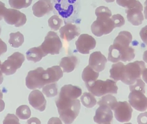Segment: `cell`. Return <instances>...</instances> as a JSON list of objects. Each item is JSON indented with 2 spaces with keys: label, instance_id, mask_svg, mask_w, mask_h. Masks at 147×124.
Segmentation results:
<instances>
[{
  "label": "cell",
  "instance_id": "45",
  "mask_svg": "<svg viewBox=\"0 0 147 124\" xmlns=\"http://www.w3.org/2000/svg\"><path fill=\"white\" fill-rule=\"evenodd\" d=\"M3 80V76L2 73L1 68H0V85H1L2 83Z\"/></svg>",
  "mask_w": 147,
  "mask_h": 124
},
{
  "label": "cell",
  "instance_id": "13",
  "mask_svg": "<svg viewBox=\"0 0 147 124\" xmlns=\"http://www.w3.org/2000/svg\"><path fill=\"white\" fill-rule=\"evenodd\" d=\"M143 6L139 1L134 7L126 9L127 19L134 26H138L142 24L144 18L142 14Z\"/></svg>",
  "mask_w": 147,
  "mask_h": 124
},
{
  "label": "cell",
  "instance_id": "29",
  "mask_svg": "<svg viewBox=\"0 0 147 124\" xmlns=\"http://www.w3.org/2000/svg\"><path fill=\"white\" fill-rule=\"evenodd\" d=\"M42 91L47 98L55 97L57 94V85L54 83L47 84L43 87Z\"/></svg>",
  "mask_w": 147,
  "mask_h": 124
},
{
  "label": "cell",
  "instance_id": "28",
  "mask_svg": "<svg viewBox=\"0 0 147 124\" xmlns=\"http://www.w3.org/2000/svg\"><path fill=\"white\" fill-rule=\"evenodd\" d=\"M16 115L20 119L26 120L31 117V110L28 106L21 105L16 109Z\"/></svg>",
  "mask_w": 147,
  "mask_h": 124
},
{
  "label": "cell",
  "instance_id": "10",
  "mask_svg": "<svg viewBox=\"0 0 147 124\" xmlns=\"http://www.w3.org/2000/svg\"><path fill=\"white\" fill-rule=\"evenodd\" d=\"M116 119L120 123L130 121L132 117L133 109L127 101L117 102L114 110Z\"/></svg>",
  "mask_w": 147,
  "mask_h": 124
},
{
  "label": "cell",
  "instance_id": "6",
  "mask_svg": "<svg viewBox=\"0 0 147 124\" xmlns=\"http://www.w3.org/2000/svg\"><path fill=\"white\" fill-rule=\"evenodd\" d=\"M97 19L91 26L92 33L97 37H101L111 33L115 28L111 16H97Z\"/></svg>",
  "mask_w": 147,
  "mask_h": 124
},
{
  "label": "cell",
  "instance_id": "42",
  "mask_svg": "<svg viewBox=\"0 0 147 124\" xmlns=\"http://www.w3.org/2000/svg\"><path fill=\"white\" fill-rule=\"evenodd\" d=\"M5 108V103L4 101L0 99V112H2Z\"/></svg>",
  "mask_w": 147,
  "mask_h": 124
},
{
  "label": "cell",
  "instance_id": "39",
  "mask_svg": "<svg viewBox=\"0 0 147 124\" xmlns=\"http://www.w3.org/2000/svg\"><path fill=\"white\" fill-rule=\"evenodd\" d=\"M7 51V45L1 39H0V56Z\"/></svg>",
  "mask_w": 147,
  "mask_h": 124
},
{
  "label": "cell",
  "instance_id": "34",
  "mask_svg": "<svg viewBox=\"0 0 147 124\" xmlns=\"http://www.w3.org/2000/svg\"><path fill=\"white\" fill-rule=\"evenodd\" d=\"M137 1L136 0H116V2L119 6L128 9L134 6Z\"/></svg>",
  "mask_w": 147,
  "mask_h": 124
},
{
  "label": "cell",
  "instance_id": "44",
  "mask_svg": "<svg viewBox=\"0 0 147 124\" xmlns=\"http://www.w3.org/2000/svg\"><path fill=\"white\" fill-rule=\"evenodd\" d=\"M143 59L144 61L147 63V50L144 52L143 54Z\"/></svg>",
  "mask_w": 147,
  "mask_h": 124
},
{
  "label": "cell",
  "instance_id": "37",
  "mask_svg": "<svg viewBox=\"0 0 147 124\" xmlns=\"http://www.w3.org/2000/svg\"><path fill=\"white\" fill-rule=\"evenodd\" d=\"M138 123L147 124V112L141 113L137 117Z\"/></svg>",
  "mask_w": 147,
  "mask_h": 124
},
{
  "label": "cell",
  "instance_id": "22",
  "mask_svg": "<svg viewBox=\"0 0 147 124\" xmlns=\"http://www.w3.org/2000/svg\"><path fill=\"white\" fill-rule=\"evenodd\" d=\"M125 66L122 62H118L113 64L110 70V77L115 81H121L123 77Z\"/></svg>",
  "mask_w": 147,
  "mask_h": 124
},
{
  "label": "cell",
  "instance_id": "47",
  "mask_svg": "<svg viewBox=\"0 0 147 124\" xmlns=\"http://www.w3.org/2000/svg\"><path fill=\"white\" fill-rule=\"evenodd\" d=\"M3 98V94L2 93V92L1 91V90H0V99H2Z\"/></svg>",
  "mask_w": 147,
  "mask_h": 124
},
{
  "label": "cell",
  "instance_id": "19",
  "mask_svg": "<svg viewBox=\"0 0 147 124\" xmlns=\"http://www.w3.org/2000/svg\"><path fill=\"white\" fill-rule=\"evenodd\" d=\"M107 60L100 51H96L90 55L89 66L97 72L104 70Z\"/></svg>",
  "mask_w": 147,
  "mask_h": 124
},
{
  "label": "cell",
  "instance_id": "31",
  "mask_svg": "<svg viewBox=\"0 0 147 124\" xmlns=\"http://www.w3.org/2000/svg\"><path fill=\"white\" fill-rule=\"evenodd\" d=\"M63 20L57 15L52 16L48 20V25L52 30L57 31L63 25Z\"/></svg>",
  "mask_w": 147,
  "mask_h": 124
},
{
  "label": "cell",
  "instance_id": "3",
  "mask_svg": "<svg viewBox=\"0 0 147 124\" xmlns=\"http://www.w3.org/2000/svg\"><path fill=\"white\" fill-rule=\"evenodd\" d=\"M88 91L96 97H101L108 94H116L118 87L116 82L111 80H96L93 82L86 83Z\"/></svg>",
  "mask_w": 147,
  "mask_h": 124
},
{
  "label": "cell",
  "instance_id": "17",
  "mask_svg": "<svg viewBox=\"0 0 147 124\" xmlns=\"http://www.w3.org/2000/svg\"><path fill=\"white\" fill-rule=\"evenodd\" d=\"M53 6L51 0H39L32 7L33 14L37 17H41L53 10Z\"/></svg>",
  "mask_w": 147,
  "mask_h": 124
},
{
  "label": "cell",
  "instance_id": "9",
  "mask_svg": "<svg viewBox=\"0 0 147 124\" xmlns=\"http://www.w3.org/2000/svg\"><path fill=\"white\" fill-rule=\"evenodd\" d=\"M44 70L43 68L40 67L28 72L26 79V85L28 89H40L46 85L43 78Z\"/></svg>",
  "mask_w": 147,
  "mask_h": 124
},
{
  "label": "cell",
  "instance_id": "43",
  "mask_svg": "<svg viewBox=\"0 0 147 124\" xmlns=\"http://www.w3.org/2000/svg\"><path fill=\"white\" fill-rule=\"evenodd\" d=\"M145 8H144V14L146 20H147V0L145 2Z\"/></svg>",
  "mask_w": 147,
  "mask_h": 124
},
{
  "label": "cell",
  "instance_id": "46",
  "mask_svg": "<svg viewBox=\"0 0 147 124\" xmlns=\"http://www.w3.org/2000/svg\"><path fill=\"white\" fill-rule=\"evenodd\" d=\"M105 1L107 3H111L115 1V0H105Z\"/></svg>",
  "mask_w": 147,
  "mask_h": 124
},
{
  "label": "cell",
  "instance_id": "21",
  "mask_svg": "<svg viewBox=\"0 0 147 124\" xmlns=\"http://www.w3.org/2000/svg\"><path fill=\"white\" fill-rule=\"evenodd\" d=\"M78 62L77 57L71 56L63 58L59 65L63 69L64 73H69L74 70Z\"/></svg>",
  "mask_w": 147,
  "mask_h": 124
},
{
  "label": "cell",
  "instance_id": "33",
  "mask_svg": "<svg viewBox=\"0 0 147 124\" xmlns=\"http://www.w3.org/2000/svg\"><path fill=\"white\" fill-rule=\"evenodd\" d=\"M114 22L115 28L121 27L125 24V21L123 16L119 14L114 15L111 17Z\"/></svg>",
  "mask_w": 147,
  "mask_h": 124
},
{
  "label": "cell",
  "instance_id": "4",
  "mask_svg": "<svg viewBox=\"0 0 147 124\" xmlns=\"http://www.w3.org/2000/svg\"><path fill=\"white\" fill-rule=\"evenodd\" d=\"M135 57L134 50L131 47H124L113 44L109 48L108 60L112 62L119 61L126 62L133 60Z\"/></svg>",
  "mask_w": 147,
  "mask_h": 124
},
{
  "label": "cell",
  "instance_id": "26",
  "mask_svg": "<svg viewBox=\"0 0 147 124\" xmlns=\"http://www.w3.org/2000/svg\"><path fill=\"white\" fill-rule=\"evenodd\" d=\"M80 100L83 105L87 108H92L96 104V100L92 94L90 93H84Z\"/></svg>",
  "mask_w": 147,
  "mask_h": 124
},
{
  "label": "cell",
  "instance_id": "24",
  "mask_svg": "<svg viewBox=\"0 0 147 124\" xmlns=\"http://www.w3.org/2000/svg\"><path fill=\"white\" fill-rule=\"evenodd\" d=\"M98 76L99 73L96 72L89 65L84 68L82 73V78L85 83H87L96 80Z\"/></svg>",
  "mask_w": 147,
  "mask_h": 124
},
{
  "label": "cell",
  "instance_id": "40",
  "mask_svg": "<svg viewBox=\"0 0 147 124\" xmlns=\"http://www.w3.org/2000/svg\"><path fill=\"white\" fill-rule=\"evenodd\" d=\"M28 123H40V120L37 118H33L31 119L28 121Z\"/></svg>",
  "mask_w": 147,
  "mask_h": 124
},
{
  "label": "cell",
  "instance_id": "11",
  "mask_svg": "<svg viewBox=\"0 0 147 124\" xmlns=\"http://www.w3.org/2000/svg\"><path fill=\"white\" fill-rule=\"evenodd\" d=\"M3 17L5 22L9 25H14L16 27L22 26L26 22V15L13 9H7Z\"/></svg>",
  "mask_w": 147,
  "mask_h": 124
},
{
  "label": "cell",
  "instance_id": "7",
  "mask_svg": "<svg viewBox=\"0 0 147 124\" xmlns=\"http://www.w3.org/2000/svg\"><path fill=\"white\" fill-rule=\"evenodd\" d=\"M40 46L46 55H55L60 53L63 44L57 34L50 31L45 38L44 42Z\"/></svg>",
  "mask_w": 147,
  "mask_h": 124
},
{
  "label": "cell",
  "instance_id": "50",
  "mask_svg": "<svg viewBox=\"0 0 147 124\" xmlns=\"http://www.w3.org/2000/svg\"></svg>",
  "mask_w": 147,
  "mask_h": 124
},
{
  "label": "cell",
  "instance_id": "36",
  "mask_svg": "<svg viewBox=\"0 0 147 124\" xmlns=\"http://www.w3.org/2000/svg\"><path fill=\"white\" fill-rule=\"evenodd\" d=\"M140 34L141 39L147 46V25L141 29Z\"/></svg>",
  "mask_w": 147,
  "mask_h": 124
},
{
  "label": "cell",
  "instance_id": "27",
  "mask_svg": "<svg viewBox=\"0 0 147 124\" xmlns=\"http://www.w3.org/2000/svg\"><path fill=\"white\" fill-rule=\"evenodd\" d=\"M117 101L116 98L114 96L110 94L102 97V98L98 102V105L104 104L109 107L111 110H114L115 106L117 104Z\"/></svg>",
  "mask_w": 147,
  "mask_h": 124
},
{
  "label": "cell",
  "instance_id": "23",
  "mask_svg": "<svg viewBox=\"0 0 147 124\" xmlns=\"http://www.w3.org/2000/svg\"><path fill=\"white\" fill-rule=\"evenodd\" d=\"M26 58L28 61L34 62H39L42 58L47 56L40 46L33 47L28 51L26 53Z\"/></svg>",
  "mask_w": 147,
  "mask_h": 124
},
{
  "label": "cell",
  "instance_id": "5",
  "mask_svg": "<svg viewBox=\"0 0 147 124\" xmlns=\"http://www.w3.org/2000/svg\"><path fill=\"white\" fill-rule=\"evenodd\" d=\"M146 68V64L142 61L130 62L125 66L123 77L121 81L127 85H133L141 76Z\"/></svg>",
  "mask_w": 147,
  "mask_h": 124
},
{
  "label": "cell",
  "instance_id": "15",
  "mask_svg": "<svg viewBox=\"0 0 147 124\" xmlns=\"http://www.w3.org/2000/svg\"><path fill=\"white\" fill-rule=\"evenodd\" d=\"M113 118V112L111 108L107 105L102 104L96 110L93 120L97 124H111Z\"/></svg>",
  "mask_w": 147,
  "mask_h": 124
},
{
  "label": "cell",
  "instance_id": "49",
  "mask_svg": "<svg viewBox=\"0 0 147 124\" xmlns=\"http://www.w3.org/2000/svg\"><path fill=\"white\" fill-rule=\"evenodd\" d=\"M1 60H0V67H1Z\"/></svg>",
  "mask_w": 147,
  "mask_h": 124
},
{
  "label": "cell",
  "instance_id": "20",
  "mask_svg": "<svg viewBox=\"0 0 147 124\" xmlns=\"http://www.w3.org/2000/svg\"><path fill=\"white\" fill-rule=\"evenodd\" d=\"M60 37L63 39L69 41L80 34L79 28L74 24L67 23L59 30Z\"/></svg>",
  "mask_w": 147,
  "mask_h": 124
},
{
  "label": "cell",
  "instance_id": "16",
  "mask_svg": "<svg viewBox=\"0 0 147 124\" xmlns=\"http://www.w3.org/2000/svg\"><path fill=\"white\" fill-rule=\"evenodd\" d=\"M28 101L30 105L40 112L44 111L46 109L47 101L41 91L35 90L31 92L28 97Z\"/></svg>",
  "mask_w": 147,
  "mask_h": 124
},
{
  "label": "cell",
  "instance_id": "8",
  "mask_svg": "<svg viewBox=\"0 0 147 124\" xmlns=\"http://www.w3.org/2000/svg\"><path fill=\"white\" fill-rule=\"evenodd\" d=\"M25 60V56L22 54L14 53L1 65V71L6 75L13 74L21 67Z\"/></svg>",
  "mask_w": 147,
  "mask_h": 124
},
{
  "label": "cell",
  "instance_id": "2",
  "mask_svg": "<svg viewBox=\"0 0 147 124\" xmlns=\"http://www.w3.org/2000/svg\"><path fill=\"white\" fill-rule=\"evenodd\" d=\"M55 10L68 22L77 21L79 11L80 0H53Z\"/></svg>",
  "mask_w": 147,
  "mask_h": 124
},
{
  "label": "cell",
  "instance_id": "48",
  "mask_svg": "<svg viewBox=\"0 0 147 124\" xmlns=\"http://www.w3.org/2000/svg\"><path fill=\"white\" fill-rule=\"evenodd\" d=\"M1 28L0 27V35H1Z\"/></svg>",
  "mask_w": 147,
  "mask_h": 124
},
{
  "label": "cell",
  "instance_id": "35",
  "mask_svg": "<svg viewBox=\"0 0 147 124\" xmlns=\"http://www.w3.org/2000/svg\"><path fill=\"white\" fill-rule=\"evenodd\" d=\"M3 124H20L18 118L12 114H8L3 121Z\"/></svg>",
  "mask_w": 147,
  "mask_h": 124
},
{
  "label": "cell",
  "instance_id": "41",
  "mask_svg": "<svg viewBox=\"0 0 147 124\" xmlns=\"http://www.w3.org/2000/svg\"><path fill=\"white\" fill-rule=\"evenodd\" d=\"M142 79L147 84V68H145L142 73Z\"/></svg>",
  "mask_w": 147,
  "mask_h": 124
},
{
  "label": "cell",
  "instance_id": "14",
  "mask_svg": "<svg viewBox=\"0 0 147 124\" xmlns=\"http://www.w3.org/2000/svg\"><path fill=\"white\" fill-rule=\"evenodd\" d=\"M147 99L144 93L138 90L131 91L129 96V102L135 110L144 112L147 110Z\"/></svg>",
  "mask_w": 147,
  "mask_h": 124
},
{
  "label": "cell",
  "instance_id": "38",
  "mask_svg": "<svg viewBox=\"0 0 147 124\" xmlns=\"http://www.w3.org/2000/svg\"><path fill=\"white\" fill-rule=\"evenodd\" d=\"M7 9L4 3L0 1V21L2 20Z\"/></svg>",
  "mask_w": 147,
  "mask_h": 124
},
{
  "label": "cell",
  "instance_id": "25",
  "mask_svg": "<svg viewBox=\"0 0 147 124\" xmlns=\"http://www.w3.org/2000/svg\"><path fill=\"white\" fill-rule=\"evenodd\" d=\"M9 43L14 48H18L24 43V36L20 32L11 33L9 35Z\"/></svg>",
  "mask_w": 147,
  "mask_h": 124
},
{
  "label": "cell",
  "instance_id": "1",
  "mask_svg": "<svg viewBox=\"0 0 147 124\" xmlns=\"http://www.w3.org/2000/svg\"><path fill=\"white\" fill-rule=\"evenodd\" d=\"M80 94L74 88L63 87L55 100L59 117L64 123H72L78 116L81 105L77 98Z\"/></svg>",
  "mask_w": 147,
  "mask_h": 124
},
{
  "label": "cell",
  "instance_id": "12",
  "mask_svg": "<svg viewBox=\"0 0 147 124\" xmlns=\"http://www.w3.org/2000/svg\"><path fill=\"white\" fill-rule=\"evenodd\" d=\"M96 44L95 39L86 34L81 35L75 42L77 51L84 54H89L90 51L95 48Z\"/></svg>",
  "mask_w": 147,
  "mask_h": 124
},
{
  "label": "cell",
  "instance_id": "30",
  "mask_svg": "<svg viewBox=\"0 0 147 124\" xmlns=\"http://www.w3.org/2000/svg\"><path fill=\"white\" fill-rule=\"evenodd\" d=\"M32 0H9L11 7L16 9L26 8L32 4Z\"/></svg>",
  "mask_w": 147,
  "mask_h": 124
},
{
  "label": "cell",
  "instance_id": "32",
  "mask_svg": "<svg viewBox=\"0 0 147 124\" xmlns=\"http://www.w3.org/2000/svg\"><path fill=\"white\" fill-rule=\"evenodd\" d=\"M129 89L130 91L133 90L141 91L145 93V84L141 79H138L133 85H130Z\"/></svg>",
  "mask_w": 147,
  "mask_h": 124
},
{
  "label": "cell",
  "instance_id": "18",
  "mask_svg": "<svg viewBox=\"0 0 147 124\" xmlns=\"http://www.w3.org/2000/svg\"><path fill=\"white\" fill-rule=\"evenodd\" d=\"M63 72L60 66H55L44 70L43 78L46 85L55 83L63 77Z\"/></svg>",
  "mask_w": 147,
  "mask_h": 124
}]
</instances>
